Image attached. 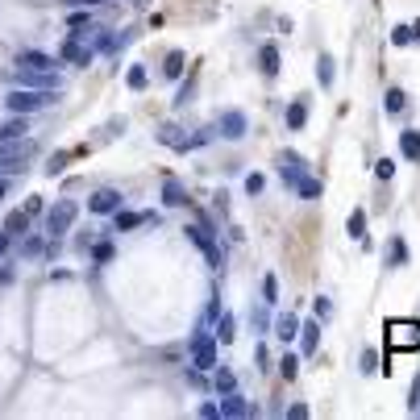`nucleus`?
<instances>
[{
    "instance_id": "obj_1",
    "label": "nucleus",
    "mask_w": 420,
    "mask_h": 420,
    "mask_svg": "<svg viewBox=\"0 0 420 420\" xmlns=\"http://www.w3.org/2000/svg\"><path fill=\"white\" fill-rule=\"evenodd\" d=\"M34 142L29 137H9V142H0V175H17L29 159H34Z\"/></svg>"
},
{
    "instance_id": "obj_2",
    "label": "nucleus",
    "mask_w": 420,
    "mask_h": 420,
    "mask_svg": "<svg viewBox=\"0 0 420 420\" xmlns=\"http://www.w3.org/2000/svg\"><path fill=\"white\" fill-rule=\"evenodd\" d=\"M387 350L395 354H412L420 350V321H387Z\"/></svg>"
},
{
    "instance_id": "obj_3",
    "label": "nucleus",
    "mask_w": 420,
    "mask_h": 420,
    "mask_svg": "<svg viewBox=\"0 0 420 420\" xmlns=\"http://www.w3.org/2000/svg\"><path fill=\"white\" fill-rule=\"evenodd\" d=\"M50 100H55V92H42V88H13V92L5 96V109H9V113H38V109H46Z\"/></svg>"
},
{
    "instance_id": "obj_4",
    "label": "nucleus",
    "mask_w": 420,
    "mask_h": 420,
    "mask_svg": "<svg viewBox=\"0 0 420 420\" xmlns=\"http://www.w3.org/2000/svg\"><path fill=\"white\" fill-rule=\"evenodd\" d=\"M88 34H92V29H88ZM88 34H83V29H71V34H67V42L59 46V59H63V63H75V67H88V63H92L96 50L83 42Z\"/></svg>"
},
{
    "instance_id": "obj_5",
    "label": "nucleus",
    "mask_w": 420,
    "mask_h": 420,
    "mask_svg": "<svg viewBox=\"0 0 420 420\" xmlns=\"http://www.w3.org/2000/svg\"><path fill=\"white\" fill-rule=\"evenodd\" d=\"M75 217H79V204H75V200H59V204L46 213V233H50V237L67 233V229L75 225Z\"/></svg>"
},
{
    "instance_id": "obj_6",
    "label": "nucleus",
    "mask_w": 420,
    "mask_h": 420,
    "mask_svg": "<svg viewBox=\"0 0 420 420\" xmlns=\"http://www.w3.org/2000/svg\"><path fill=\"white\" fill-rule=\"evenodd\" d=\"M192 366L196 371H217V337L213 333H196L192 337Z\"/></svg>"
},
{
    "instance_id": "obj_7",
    "label": "nucleus",
    "mask_w": 420,
    "mask_h": 420,
    "mask_svg": "<svg viewBox=\"0 0 420 420\" xmlns=\"http://www.w3.org/2000/svg\"><path fill=\"white\" fill-rule=\"evenodd\" d=\"M183 233H187V241H192V246H200V250H204V258L213 262V267H221V246H217V237H213V233H208V225H204V221H200V225H187Z\"/></svg>"
},
{
    "instance_id": "obj_8",
    "label": "nucleus",
    "mask_w": 420,
    "mask_h": 420,
    "mask_svg": "<svg viewBox=\"0 0 420 420\" xmlns=\"http://www.w3.org/2000/svg\"><path fill=\"white\" fill-rule=\"evenodd\" d=\"M279 175H283L287 187H296V183L308 175V167H304V159H300L296 150H283V154H279Z\"/></svg>"
},
{
    "instance_id": "obj_9",
    "label": "nucleus",
    "mask_w": 420,
    "mask_h": 420,
    "mask_svg": "<svg viewBox=\"0 0 420 420\" xmlns=\"http://www.w3.org/2000/svg\"><path fill=\"white\" fill-rule=\"evenodd\" d=\"M217 133H221V137H229V142L246 137V113H237V109L221 113V121H217Z\"/></svg>"
},
{
    "instance_id": "obj_10",
    "label": "nucleus",
    "mask_w": 420,
    "mask_h": 420,
    "mask_svg": "<svg viewBox=\"0 0 420 420\" xmlns=\"http://www.w3.org/2000/svg\"><path fill=\"white\" fill-rule=\"evenodd\" d=\"M17 67H21V71H55L59 59L42 55V50H21V55H17Z\"/></svg>"
},
{
    "instance_id": "obj_11",
    "label": "nucleus",
    "mask_w": 420,
    "mask_h": 420,
    "mask_svg": "<svg viewBox=\"0 0 420 420\" xmlns=\"http://www.w3.org/2000/svg\"><path fill=\"white\" fill-rule=\"evenodd\" d=\"M88 208H92V213H100V217H109V213H117V208H121V192L100 187V192L88 200Z\"/></svg>"
},
{
    "instance_id": "obj_12",
    "label": "nucleus",
    "mask_w": 420,
    "mask_h": 420,
    "mask_svg": "<svg viewBox=\"0 0 420 420\" xmlns=\"http://www.w3.org/2000/svg\"><path fill=\"white\" fill-rule=\"evenodd\" d=\"M296 337H300V350H304V358H312V354H317V345H321V321H317V317H312V321H304Z\"/></svg>"
},
{
    "instance_id": "obj_13",
    "label": "nucleus",
    "mask_w": 420,
    "mask_h": 420,
    "mask_svg": "<svg viewBox=\"0 0 420 420\" xmlns=\"http://www.w3.org/2000/svg\"><path fill=\"white\" fill-rule=\"evenodd\" d=\"M217 408H221V416H254V412H258V408H254V404H246L237 391H225Z\"/></svg>"
},
{
    "instance_id": "obj_14",
    "label": "nucleus",
    "mask_w": 420,
    "mask_h": 420,
    "mask_svg": "<svg viewBox=\"0 0 420 420\" xmlns=\"http://www.w3.org/2000/svg\"><path fill=\"white\" fill-rule=\"evenodd\" d=\"M146 221H159V217H154V213H125V208H117V213H113L117 233H129V229H137V225H146Z\"/></svg>"
},
{
    "instance_id": "obj_15",
    "label": "nucleus",
    "mask_w": 420,
    "mask_h": 420,
    "mask_svg": "<svg viewBox=\"0 0 420 420\" xmlns=\"http://www.w3.org/2000/svg\"><path fill=\"white\" fill-rule=\"evenodd\" d=\"M258 71L267 75V79H275V75H279V46H275V42H267V46L258 50Z\"/></svg>"
},
{
    "instance_id": "obj_16",
    "label": "nucleus",
    "mask_w": 420,
    "mask_h": 420,
    "mask_svg": "<svg viewBox=\"0 0 420 420\" xmlns=\"http://www.w3.org/2000/svg\"><path fill=\"white\" fill-rule=\"evenodd\" d=\"M296 333H300V321H296V312H279L275 317V337L287 345V341H296Z\"/></svg>"
},
{
    "instance_id": "obj_17",
    "label": "nucleus",
    "mask_w": 420,
    "mask_h": 420,
    "mask_svg": "<svg viewBox=\"0 0 420 420\" xmlns=\"http://www.w3.org/2000/svg\"><path fill=\"white\" fill-rule=\"evenodd\" d=\"M399 154L408 163H420V129H404L399 133Z\"/></svg>"
},
{
    "instance_id": "obj_18",
    "label": "nucleus",
    "mask_w": 420,
    "mask_h": 420,
    "mask_svg": "<svg viewBox=\"0 0 420 420\" xmlns=\"http://www.w3.org/2000/svg\"><path fill=\"white\" fill-rule=\"evenodd\" d=\"M345 233H350L358 246H366V208H354V213L345 217Z\"/></svg>"
},
{
    "instance_id": "obj_19",
    "label": "nucleus",
    "mask_w": 420,
    "mask_h": 420,
    "mask_svg": "<svg viewBox=\"0 0 420 420\" xmlns=\"http://www.w3.org/2000/svg\"><path fill=\"white\" fill-rule=\"evenodd\" d=\"M163 204H167V208H183V204H187V187H183L179 179H167V183H163Z\"/></svg>"
},
{
    "instance_id": "obj_20",
    "label": "nucleus",
    "mask_w": 420,
    "mask_h": 420,
    "mask_svg": "<svg viewBox=\"0 0 420 420\" xmlns=\"http://www.w3.org/2000/svg\"><path fill=\"white\" fill-rule=\"evenodd\" d=\"M333 75H337V71H333V55H329V50H321V55H317V83L329 92V88H333Z\"/></svg>"
},
{
    "instance_id": "obj_21",
    "label": "nucleus",
    "mask_w": 420,
    "mask_h": 420,
    "mask_svg": "<svg viewBox=\"0 0 420 420\" xmlns=\"http://www.w3.org/2000/svg\"><path fill=\"white\" fill-rule=\"evenodd\" d=\"M308 125V100H291L287 104V129H304Z\"/></svg>"
},
{
    "instance_id": "obj_22",
    "label": "nucleus",
    "mask_w": 420,
    "mask_h": 420,
    "mask_svg": "<svg viewBox=\"0 0 420 420\" xmlns=\"http://www.w3.org/2000/svg\"><path fill=\"white\" fill-rule=\"evenodd\" d=\"M221 345H229L233 337H237V325H233V317H229V312H217V333H213Z\"/></svg>"
},
{
    "instance_id": "obj_23",
    "label": "nucleus",
    "mask_w": 420,
    "mask_h": 420,
    "mask_svg": "<svg viewBox=\"0 0 420 420\" xmlns=\"http://www.w3.org/2000/svg\"><path fill=\"white\" fill-rule=\"evenodd\" d=\"M383 109L395 117V113H404L408 109V92L404 88H387V96H383Z\"/></svg>"
},
{
    "instance_id": "obj_24",
    "label": "nucleus",
    "mask_w": 420,
    "mask_h": 420,
    "mask_svg": "<svg viewBox=\"0 0 420 420\" xmlns=\"http://www.w3.org/2000/svg\"><path fill=\"white\" fill-rule=\"evenodd\" d=\"M291 192H296L300 200H317V196L325 192V183H321V179H312V175H304V179H300V183H296Z\"/></svg>"
},
{
    "instance_id": "obj_25",
    "label": "nucleus",
    "mask_w": 420,
    "mask_h": 420,
    "mask_svg": "<svg viewBox=\"0 0 420 420\" xmlns=\"http://www.w3.org/2000/svg\"><path fill=\"white\" fill-rule=\"evenodd\" d=\"M183 63H187V55H183V50H171V55H167V63H163V75H167V79H179V75H183Z\"/></svg>"
},
{
    "instance_id": "obj_26",
    "label": "nucleus",
    "mask_w": 420,
    "mask_h": 420,
    "mask_svg": "<svg viewBox=\"0 0 420 420\" xmlns=\"http://www.w3.org/2000/svg\"><path fill=\"white\" fill-rule=\"evenodd\" d=\"M21 133H29V129H25V113H13V121H9V125H0V142L21 137Z\"/></svg>"
},
{
    "instance_id": "obj_27",
    "label": "nucleus",
    "mask_w": 420,
    "mask_h": 420,
    "mask_svg": "<svg viewBox=\"0 0 420 420\" xmlns=\"http://www.w3.org/2000/svg\"><path fill=\"white\" fill-rule=\"evenodd\" d=\"M387 267H408V246H404V237H391V254H387Z\"/></svg>"
},
{
    "instance_id": "obj_28",
    "label": "nucleus",
    "mask_w": 420,
    "mask_h": 420,
    "mask_svg": "<svg viewBox=\"0 0 420 420\" xmlns=\"http://www.w3.org/2000/svg\"><path fill=\"white\" fill-rule=\"evenodd\" d=\"M213 387H217V395H225V391H237V375L221 366V371H217V379H213Z\"/></svg>"
},
{
    "instance_id": "obj_29",
    "label": "nucleus",
    "mask_w": 420,
    "mask_h": 420,
    "mask_svg": "<svg viewBox=\"0 0 420 420\" xmlns=\"http://www.w3.org/2000/svg\"><path fill=\"white\" fill-rule=\"evenodd\" d=\"M159 142H163V146H175V150H183V142H187V137H183V129H175V125H163V129H159Z\"/></svg>"
},
{
    "instance_id": "obj_30",
    "label": "nucleus",
    "mask_w": 420,
    "mask_h": 420,
    "mask_svg": "<svg viewBox=\"0 0 420 420\" xmlns=\"http://www.w3.org/2000/svg\"><path fill=\"white\" fill-rule=\"evenodd\" d=\"M25 229H29V213H9L5 233H9V237H17V233H25Z\"/></svg>"
},
{
    "instance_id": "obj_31",
    "label": "nucleus",
    "mask_w": 420,
    "mask_h": 420,
    "mask_svg": "<svg viewBox=\"0 0 420 420\" xmlns=\"http://www.w3.org/2000/svg\"><path fill=\"white\" fill-rule=\"evenodd\" d=\"M312 312H317V321H321V325H329V321H333V304H329V296H317V300H312Z\"/></svg>"
},
{
    "instance_id": "obj_32",
    "label": "nucleus",
    "mask_w": 420,
    "mask_h": 420,
    "mask_svg": "<svg viewBox=\"0 0 420 420\" xmlns=\"http://www.w3.org/2000/svg\"><path fill=\"white\" fill-rule=\"evenodd\" d=\"M262 304H279V279L275 275H267V279H262Z\"/></svg>"
},
{
    "instance_id": "obj_33",
    "label": "nucleus",
    "mask_w": 420,
    "mask_h": 420,
    "mask_svg": "<svg viewBox=\"0 0 420 420\" xmlns=\"http://www.w3.org/2000/svg\"><path fill=\"white\" fill-rule=\"evenodd\" d=\"M358 371H362V375H375V371H379V350H362Z\"/></svg>"
},
{
    "instance_id": "obj_34",
    "label": "nucleus",
    "mask_w": 420,
    "mask_h": 420,
    "mask_svg": "<svg viewBox=\"0 0 420 420\" xmlns=\"http://www.w3.org/2000/svg\"><path fill=\"white\" fill-rule=\"evenodd\" d=\"M279 375H283L287 383L300 375V358H296V354H283V358H279Z\"/></svg>"
},
{
    "instance_id": "obj_35",
    "label": "nucleus",
    "mask_w": 420,
    "mask_h": 420,
    "mask_svg": "<svg viewBox=\"0 0 420 420\" xmlns=\"http://www.w3.org/2000/svg\"><path fill=\"white\" fill-rule=\"evenodd\" d=\"M146 79H150V75H146V67H129V75H125V83H129L133 92H142V88H146Z\"/></svg>"
},
{
    "instance_id": "obj_36",
    "label": "nucleus",
    "mask_w": 420,
    "mask_h": 420,
    "mask_svg": "<svg viewBox=\"0 0 420 420\" xmlns=\"http://www.w3.org/2000/svg\"><path fill=\"white\" fill-rule=\"evenodd\" d=\"M67 25H71V29H92V17H88V9H75Z\"/></svg>"
},
{
    "instance_id": "obj_37",
    "label": "nucleus",
    "mask_w": 420,
    "mask_h": 420,
    "mask_svg": "<svg viewBox=\"0 0 420 420\" xmlns=\"http://www.w3.org/2000/svg\"><path fill=\"white\" fill-rule=\"evenodd\" d=\"M391 46H412V29L408 25H395L391 29Z\"/></svg>"
},
{
    "instance_id": "obj_38",
    "label": "nucleus",
    "mask_w": 420,
    "mask_h": 420,
    "mask_svg": "<svg viewBox=\"0 0 420 420\" xmlns=\"http://www.w3.org/2000/svg\"><path fill=\"white\" fill-rule=\"evenodd\" d=\"M250 321H254V329H258V333L271 325V321H267V308H250Z\"/></svg>"
},
{
    "instance_id": "obj_39",
    "label": "nucleus",
    "mask_w": 420,
    "mask_h": 420,
    "mask_svg": "<svg viewBox=\"0 0 420 420\" xmlns=\"http://www.w3.org/2000/svg\"><path fill=\"white\" fill-rule=\"evenodd\" d=\"M375 175H379V179H391V175H395V163H391V159H379V163H375Z\"/></svg>"
},
{
    "instance_id": "obj_40",
    "label": "nucleus",
    "mask_w": 420,
    "mask_h": 420,
    "mask_svg": "<svg viewBox=\"0 0 420 420\" xmlns=\"http://www.w3.org/2000/svg\"><path fill=\"white\" fill-rule=\"evenodd\" d=\"M262 187H267V179H262V175H246V192H250V196H258Z\"/></svg>"
},
{
    "instance_id": "obj_41",
    "label": "nucleus",
    "mask_w": 420,
    "mask_h": 420,
    "mask_svg": "<svg viewBox=\"0 0 420 420\" xmlns=\"http://www.w3.org/2000/svg\"><path fill=\"white\" fill-rule=\"evenodd\" d=\"M21 254H25V258H38V254H42V237H29V241L21 246Z\"/></svg>"
},
{
    "instance_id": "obj_42",
    "label": "nucleus",
    "mask_w": 420,
    "mask_h": 420,
    "mask_svg": "<svg viewBox=\"0 0 420 420\" xmlns=\"http://www.w3.org/2000/svg\"><path fill=\"white\" fill-rule=\"evenodd\" d=\"M92 258H96V262H109V258H113V246H109V241H100V246L92 250Z\"/></svg>"
},
{
    "instance_id": "obj_43",
    "label": "nucleus",
    "mask_w": 420,
    "mask_h": 420,
    "mask_svg": "<svg viewBox=\"0 0 420 420\" xmlns=\"http://www.w3.org/2000/svg\"><path fill=\"white\" fill-rule=\"evenodd\" d=\"M200 416H204V420H217L221 408H217V404H200Z\"/></svg>"
},
{
    "instance_id": "obj_44",
    "label": "nucleus",
    "mask_w": 420,
    "mask_h": 420,
    "mask_svg": "<svg viewBox=\"0 0 420 420\" xmlns=\"http://www.w3.org/2000/svg\"><path fill=\"white\" fill-rule=\"evenodd\" d=\"M192 88H196V83H192V79H187V83H183V88H179V96H175V104H187V100H192Z\"/></svg>"
},
{
    "instance_id": "obj_45",
    "label": "nucleus",
    "mask_w": 420,
    "mask_h": 420,
    "mask_svg": "<svg viewBox=\"0 0 420 420\" xmlns=\"http://www.w3.org/2000/svg\"><path fill=\"white\" fill-rule=\"evenodd\" d=\"M71 9H96V5H104V0H67Z\"/></svg>"
},
{
    "instance_id": "obj_46",
    "label": "nucleus",
    "mask_w": 420,
    "mask_h": 420,
    "mask_svg": "<svg viewBox=\"0 0 420 420\" xmlns=\"http://www.w3.org/2000/svg\"><path fill=\"white\" fill-rule=\"evenodd\" d=\"M287 416H291V420H304V416H308V408H304V404H291V408H287Z\"/></svg>"
},
{
    "instance_id": "obj_47",
    "label": "nucleus",
    "mask_w": 420,
    "mask_h": 420,
    "mask_svg": "<svg viewBox=\"0 0 420 420\" xmlns=\"http://www.w3.org/2000/svg\"><path fill=\"white\" fill-rule=\"evenodd\" d=\"M408 29H412V42H420V21H412Z\"/></svg>"
},
{
    "instance_id": "obj_48",
    "label": "nucleus",
    "mask_w": 420,
    "mask_h": 420,
    "mask_svg": "<svg viewBox=\"0 0 420 420\" xmlns=\"http://www.w3.org/2000/svg\"><path fill=\"white\" fill-rule=\"evenodd\" d=\"M5 250H9V233H0V258H5Z\"/></svg>"
},
{
    "instance_id": "obj_49",
    "label": "nucleus",
    "mask_w": 420,
    "mask_h": 420,
    "mask_svg": "<svg viewBox=\"0 0 420 420\" xmlns=\"http://www.w3.org/2000/svg\"><path fill=\"white\" fill-rule=\"evenodd\" d=\"M5 192H9V183H5V179H0V200H5Z\"/></svg>"
},
{
    "instance_id": "obj_50",
    "label": "nucleus",
    "mask_w": 420,
    "mask_h": 420,
    "mask_svg": "<svg viewBox=\"0 0 420 420\" xmlns=\"http://www.w3.org/2000/svg\"><path fill=\"white\" fill-rule=\"evenodd\" d=\"M129 5H146V0H129Z\"/></svg>"
}]
</instances>
